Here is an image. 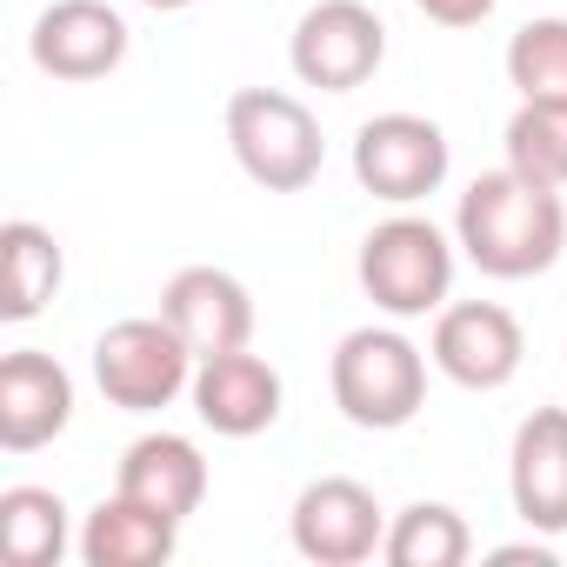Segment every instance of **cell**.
I'll return each instance as SVG.
<instances>
[{"instance_id":"obj_16","label":"cell","mask_w":567,"mask_h":567,"mask_svg":"<svg viewBox=\"0 0 567 567\" xmlns=\"http://www.w3.org/2000/svg\"><path fill=\"white\" fill-rule=\"evenodd\" d=\"M114 487L134 494V501H147V507H161L167 520H187L207 501V461H200V447L187 434L161 427V434H141L121 454V481Z\"/></svg>"},{"instance_id":"obj_15","label":"cell","mask_w":567,"mask_h":567,"mask_svg":"<svg viewBox=\"0 0 567 567\" xmlns=\"http://www.w3.org/2000/svg\"><path fill=\"white\" fill-rule=\"evenodd\" d=\"M174 547H181V520H167L161 507H147L121 487L87 514V527L74 540V554L87 567H161V560H174Z\"/></svg>"},{"instance_id":"obj_5","label":"cell","mask_w":567,"mask_h":567,"mask_svg":"<svg viewBox=\"0 0 567 567\" xmlns=\"http://www.w3.org/2000/svg\"><path fill=\"white\" fill-rule=\"evenodd\" d=\"M200 354L181 341L167 315H127L94 341V388L121 414H161L194 388Z\"/></svg>"},{"instance_id":"obj_11","label":"cell","mask_w":567,"mask_h":567,"mask_svg":"<svg viewBox=\"0 0 567 567\" xmlns=\"http://www.w3.org/2000/svg\"><path fill=\"white\" fill-rule=\"evenodd\" d=\"M200 427H214L220 441H254L280 421V401H288V388H280V368L260 361L254 348H227V354H207L194 368V388H187Z\"/></svg>"},{"instance_id":"obj_19","label":"cell","mask_w":567,"mask_h":567,"mask_svg":"<svg viewBox=\"0 0 567 567\" xmlns=\"http://www.w3.org/2000/svg\"><path fill=\"white\" fill-rule=\"evenodd\" d=\"M474 554V527L461 520V507L447 501H414L388 520L381 560L388 567H461Z\"/></svg>"},{"instance_id":"obj_12","label":"cell","mask_w":567,"mask_h":567,"mask_svg":"<svg viewBox=\"0 0 567 567\" xmlns=\"http://www.w3.org/2000/svg\"><path fill=\"white\" fill-rule=\"evenodd\" d=\"M68 421H74V374L41 348H14L0 361V447L34 454L61 441Z\"/></svg>"},{"instance_id":"obj_20","label":"cell","mask_w":567,"mask_h":567,"mask_svg":"<svg viewBox=\"0 0 567 567\" xmlns=\"http://www.w3.org/2000/svg\"><path fill=\"white\" fill-rule=\"evenodd\" d=\"M501 147H507V167L547 187H567V101H520L501 127Z\"/></svg>"},{"instance_id":"obj_21","label":"cell","mask_w":567,"mask_h":567,"mask_svg":"<svg viewBox=\"0 0 567 567\" xmlns=\"http://www.w3.org/2000/svg\"><path fill=\"white\" fill-rule=\"evenodd\" d=\"M507 87L520 101H567V14H540L507 41Z\"/></svg>"},{"instance_id":"obj_23","label":"cell","mask_w":567,"mask_h":567,"mask_svg":"<svg viewBox=\"0 0 567 567\" xmlns=\"http://www.w3.org/2000/svg\"><path fill=\"white\" fill-rule=\"evenodd\" d=\"M494 560H534V567H547L554 547H547V540H520V547H494Z\"/></svg>"},{"instance_id":"obj_9","label":"cell","mask_w":567,"mask_h":567,"mask_svg":"<svg viewBox=\"0 0 567 567\" xmlns=\"http://www.w3.org/2000/svg\"><path fill=\"white\" fill-rule=\"evenodd\" d=\"M427 361L467 388V394H494L520 374L527 361V334L520 321L501 308V301H447L434 315V334H427Z\"/></svg>"},{"instance_id":"obj_13","label":"cell","mask_w":567,"mask_h":567,"mask_svg":"<svg viewBox=\"0 0 567 567\" xmlns=\"http://www.w3.org/2000/svg\"><path fill=\"white\" fill-rule=\"evenodd\" d=\"M507 494L534 534H567V408H534L507 447Z\"/></svg>"},{"instance_id":"obj_3","label":"cell","mask_w":567,"mask_h":567,"mask_svg":"<svg viewBox=\"0 0 567 567\" xmlns=\"http://www.w3.org/2000/svg\"><path fill=\"white\" fill-rule=\"evenodd\" d=\"M454 234L434 227L427 214H388L381 227H368L361 240V288L381 315L394 321H421L441 315L454 295Z\"/></svg>"},{"instance_id":"obj_2","label":"cell","mask_w":567,"mask_h":567,"mask_svg":"<svg viewBox=\"0 0 567 567\" xmlns=\"http://www.w3.org/2000/svg\"><path fill=\"white\" fill-rule=\"evenodd\" d=\"M328 388L361 434H394L427 401V354L401 328H354L328 361Z\"/></svg>"},{"instance_id":"obj_10","label":"cell","mask_w":567,"mask_h":567,"mask_svg":"<svg viewBox=\"0 0 567 567\" xmlns=\"http://www.w3.org/2000/svg\"><path fill=\"white\" fill-rule=\"evenodd\" d=\"M127 21L107 0H54V8L34 14L28 54L48 81H107L127 61Z\"/></svg>"},{"instance_id":"obj_17","label":"cell","mask_w":567,"mask_h":567,"mask_svg":"<svg viewBox=\"0 0 567 567\" xmlns=\"http://www.w3.org/2000/svg\"><path fill=\"white\" fill-rule=\"evenodd\" d=\"M61 240L41 220H8L0 227V315L8 321H34L54 295H61Z\"/></svg>"},{"instance_id":"obj_8","label":"cell","mask_w":567,"mask_h":567,"mask_svg":"<svg viewBox=\"0 0 567 567\" xmlns=\"http://www.w3.org/2000/svg\"><path fill=\"white\" fill-rule=\"evenodd\" d=\"M288 540L315 567H361L388 540V507L374 501V487H361L348 474H321V481H308L295 494Z\"/></svg>"},{"instance_id":"obj_22","label":"cell","mask_w":567,"mask_h":567,"mask_svg":"<svg viewBox=\"0 0 567 567\" xmlns=\"http://www.w3.org/2000/svg\"><path fill=\"white\" fill-rule=\"evenodd\" d=\"M414 8H421L434 28H454V34H461V28H481V21L494 14V0H414Z\"/></svg>"},{"instance_id":"obj_4","label":"cell","mask_w":567,"mask_h":567,"mask_svg":"<svg viewBox=\"0 0 567 567\" xmlns=\"http://www.w3.org/2000/svg\"><path fill=\"white\" fill-rule=\"evenodd\" d=\"M227 147H234L240 174L254 187H267V194L315 187L321 154H328L315 107L301 94H288V87H240L227 101Z\"/></svg>"},{"instance_id":"obj_18","label":"cell","mask_w":567,"mask_h":567,"mask_svg":"<svg viewBox=\"0 0 567 567\" xmlns=\"http://www.w3.org/2000/svg\"><path fill=\"white\" fill-rule=\"evenodd\" d=\"M74 520H68V501L54 487H8L0 494V547H8L14 567H61V554L74 547Z\"/></svg>"},{"instance_id":"obj_14","label":"cell","mask_w":567,"mask_h":567,"mask_svg":"<svg viewBox=\"0 0 567 567\" xmlns=\"http://www.w3.org/2000/svg\"><path fill=\"white\" fill-rule=\"evenodd\" d=\"M161 315L181 328V341L207 361V354H227V348H247L254 341V295L227 267H181L167 288H161Z\"/></svg>"},{"instance_id":"obj_24","label":"cell","mask_w":567,"mask_h":567,"mask_svg":"<svg viewBox=\"0 0 567 567\" xmlns=\"http://www.w3.org/2000/svg\"><path fill=\"white\" fill-rule=\"evenodd\" d=\"M141 8H154V14H181V8H194V0H141Z\"/></svg>"},{"instance_id":"obj_6","label":"cell","mask_w":567,"mask_h":567,"mask_svg":"<svg viewBox=\"0 0 567 567\" xmlns=\"http://www.w3.org/2000/svg\"><path fill=\"white\" fill-rule=\"evenodd\" d=\"M388 61V21L368 8V0H315V8L295 21L288 41V68L301 87L321 94H354L381 74Z\"/></svg>"},{"instance_id":"obj_7","label":"cell","mask_w":567,"mask_h":567,"mask_svg":"<svg viewBox=\"0 0 567 567\" xmlns=\"http://www.w3.org/2000/svg\"><path fill=\"white\" fill-rule=\"evenodd\" d=\"M447 167H454V147H447L441 121H427V114L394 107V114L361 121V134H354V181L388 207H414V200L441 194Z\"/></svg>"},{"instance_id":"obj_1","label":"cell","mask_w":567,"mask_h":567,"mask_svg":"<svg viewBox=\"0 0 567 567\" xmlns=\"http://www.w3.org/2000/svg\"><path fill=\"white\" fill-rule=\"evenodd\" d=\"M454 240L487 280H534L567 247V200L520 167L474 174L454 207Z\"/></svg>"}]
</instances>
